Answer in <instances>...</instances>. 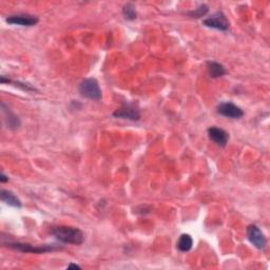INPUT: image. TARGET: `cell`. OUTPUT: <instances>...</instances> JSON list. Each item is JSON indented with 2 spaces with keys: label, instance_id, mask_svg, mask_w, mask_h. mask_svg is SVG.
Masks as SVG:
<instances>
[{
  "label": "cell",
  "instance_id": "ba28073f",
  "mask_svg": "<svg viewBox=\"0 0 270 270\" xmlns=\"http://www.w3.org/2000/svg\"><path fill=\"white\" fill-rule=\"evenodd\" d=\"M217 113L228 118L238 120L244 115L243 110L232 103H222L217 106Z\"/></svg>",
  "mask_w": 270,
  "mask_h": 270
},
{
  "label": "cell",
  "instance_id": "8fae6325",
  "mask_svg": "<svg viewBox=\"0 0 270 270\" xmlns=\"http://www.w3.org/2000/svg\"><path fill=\"white\" fill-rule=\"evenodd\" d=\"M0 198H1V201L3 202H5V204L8 205V206L17 207V208L21 207L20 200L17 198L15 194L13 192H11V191L2 189L1 191H0Z\"/></svg>",
  "mask_w": 270,
  "mask_h": 270
},
{
  "label": "cell",
  "instance_id": "9c48e42d",
  "mask_svg": "<svg viewBox=\"0 0 270 270\" xmlns=\"http://www.w3.org/2000/svg\"><path fill=\"white\" fill-rule=\"evenodd\" d=\"M207 133L209 138L219 147H225L227 145L228 139H229L228 133L221 128H217V127H211V128L207 130Z\"/></svg>",
  "mask_w": 270,
  "mask_h": 270
},
{
  "label": "cell",
  "instance_id": "52a82bcc",
  "mask_svg": "<svg viewBox=\"0 0 270 270\" xmlns=\"http://www.w3.org/2000/svg\"><path fill=\"white\" fill-rule=\"evenodd\" d=\"M5 21L10 24L21 25V27H33L38 23V17L30 14H16L7 16Z\"/></svg>",
  "mask_w": 270,
  "mask_h": 270
},
{
  "label": "cell",
  "instance_id": "6da1fadb",
  "mask_svg": "<svg viewBox=\"0 0 270 270\" xmlns=\"http://www.w3.org/2000/svg\"><path fill=\"white\" fill-rule=\"evenodd\" d=\"M51 234L65 244L81 245L84 242V233L76 227L54 226L51 228Z\"/></svg>",
  "mask_w": 270,
  "mask_h": 270
},
{
  "label": "cell",
  "instance_id": "5b68a950",
  "mask_svg": "<svg viewBox=\"0 0 270 270\" xmlns=\"http://www.w3.org/2000/svg\"><path fill=\"white\" fill-rule=\"evenodd\" d=\"M113 116L116 118H123V120L136 122L140 120V112L137 106H135V104H126L120 109H117L113 113Z\"/></svg>",
  "mask_w": 270,
  "mask_h": 270
},
{
  "label": "cell",
  "instance_id": "9a60e30c",
  "mask_svg": "<svg viewBox=\"0 0 270 270\" xmlns=\"http://www.w3.org/2000/svg\"><path fill=\"white\" fill-rule=\"evenodd\" d=\"M209 11V7L207 4L202 3V4H200L197 8H194L193 11H190L188 12L187 14L192 17V18H201V17L205 16Z\"/></svg>",
  "mask_w": 270,
  "mask_h": 270
},
{
  "label": "cell",
  "instance_id": "30bf717a",
  "mask_svg": "<svg viewBox=\"0 0 270 270\" xmlns=\"http://www.w3.org/2000/svg\"><path fill=\"white\" fill-rule=\"evenodd\" d=\"M1 111H2V114H3V121L4 123L6 124L7 128L11 129V130H16L18 129L20 127V121L19 118L17 117L12 111L11 109L6 107V105L3 103H1Z\"/></svg>",
  "mask_w": 270,
  "mask_h": 270
},
{
  "label": "cell",
  "instance_id": "2e32d148",
  "mask_svg": "<svg viewBox=\"0 0 270 270\" xmlns=\"http://www.w3.org/2000/svg\"><path fill=\"white\" fill-rule=\"evenodd\" d=\"M7 181H8V177L2 172L1 176H0V182H1V183H6Z\"/></svg>",
  "mask_w": 270,
  "mask_h": 270
},
{
  "label": "cell",
  "instance_id": "4fadbf2b",
  "mask_svg": "<svg viewBox=\"0 0 270 270\" xmlns=\"http://www.w3.org/2000/svg\"><path fill=\"white\" fill-rule=\"evenodd\" d=\"M193 241L189 234H182L177 241V248L182 252H187L192 248Z\"/></svg>",
  "mask_w": 270,
  "mask_h": 270
},
{
  "label": "cell",
  "instance_id": "7a4b0ae2",
  "mask_svg": "<svg viewBox=\"0 0 270 270\" xmlns=\"http://www.w3.org/2000/svg\"><path fill=\"white\" fill-rule=\"evenodd\" d=\"M2 244L6 247H10L12 249L18 250L21 252H30V253H46L50 251H55L62 249L61 247L56 246V245H31L27 243H20V242H15V241H2Z\"/></svg>",
  "mask_w": 270,
  "mask_h": 270
},
{
  "label": "cell",
  "instance_id": "e0dca14e",
  "mask_svg": "<svg viewBox=\"0 0 270 270\" xmlns=\"http://www.w3.org/2000/svg\"><path fill=\"white\" fill-rule=\"evenodd\" d=\"M72 268H77V269H81V267L79 266V265H77V264H74V263H71L69 266H68V269H72Z\"/></svg>",
  "mask_w": 270,
  "mask_h": 270
},
{
  "label": "cell",
  "instance_id": "277c9868",
  "mask_svg": "<svg viewBox=\"0 0 270 270\" xmlns=\"http://www.w3.org/2000/svg\"><path fill=\"white\" fill-rule=\"evenodd\" d=\"M206 27L211 29H216L219 31H227L229 29V21L226 18V15L223 12H215L208 18L202 21Z\"/></svg>",
  "mask_w": 270,
  "mask_h": 270
},
{
  "label": "cell",
  "instance_id": "5bb4252c",
  "mask_svg": "<svg viewBox=\"0 0 270 270\" xmlns=\"http://www.w3.org/2000/svg\"><path fill=\"white\" fill-rule=\"evenodd\" d=\"M123 15L127 20H135L137 17L136 10H135V6L133 3H127L123 7Z\"/></svg>",
  "mask_w": 270,
  "mask_h": 270
},
{
  "label": "cell",
  "instance_id": "8992f818",
  "mask_svg": "<svg viewBox=\"0 0 270 270\" xmlns=\"http://www.w3.org/2000/svg\"><path fill=\"white\" fill-rule=\"evenodd\" d=\"M247 238L249 242L258 249H264L266 247V238L257 225H249L247 227Z\"/></svg>",
  "mask_w": 270,
  "mask_h": 270
},
{
  "label": "cell",
  "instance_id": "7c38bea8",
  "mask_svg": "<svg viewBox=\"0 0 270 270\" xmlns=\"http://www.w3.org/2000/svg\"><path fill=\"white\" fill-rule=\"evenodd\" d=\"M207 68H208V73L210 75V77H212V78L222 77V76H224L226 74V69L224 68V66L218 64V63L208 62Z\"/></svg>",
  "mask_w": 270,
  "mask_h": 270
},
{
  "label": "cell",
  "instance_id": "3957f363",
  "mask_svg": "<svg viewBox=\"0 0 270 270\" xmlns=\"http://www.w3.org/2000/svg\"><path fill=\"white\" fill-rule=\"evenodd\" d=\"M79 93L81 96L91 100H100L101 96H103L98 81L95 78H87L82 80L79 84Z\"/></svg>",
  "mask_w": 270,
  "mask_h": 270
}]
</instances>
